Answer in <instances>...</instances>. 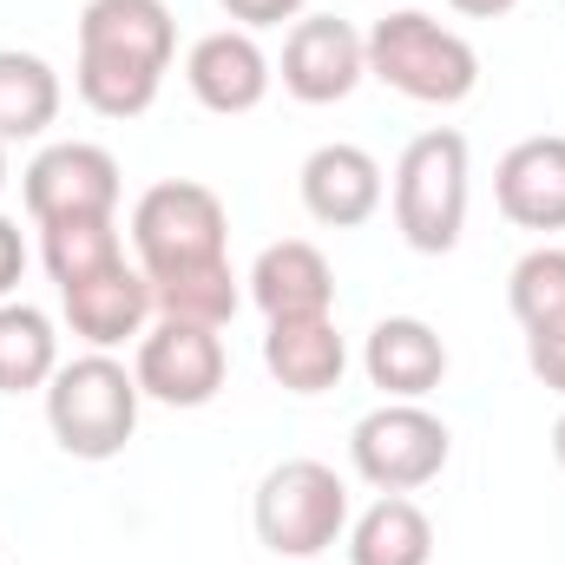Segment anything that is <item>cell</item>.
Instances as JSON below:
<instances>
[{
	"mask_svg": "<svg viewBox=\"0 0 565 565\" xmlns=\"http://www.w3.org/2000/svg\"><path fill=\"white\" fill-rule=\"evenodd\" d=\"M178 53V20L164 0H86L73 86L99 119H139L164 93Z\"/></svg>",
	"mask_w": 565,
	"mask_h": 565,
	"instance_id": "1",
	"label": "cell"
},
{
	"mask_svg": "<svg viewBox=\"0 0 565 565\" xmlns=\"http://www.w3.org/2000/svg\"><path fill=\"white\" fill-rule=\"evenodd\" d=\"M362 46H369V79H382L415 106H460L480 86V53L467 46V33L440 26L422 7L382 13L362 33Z\"/></svg>",
	"mask_w": 565,
	"mask_h": 565,
	"instance_id": "2",
	"label": "cell"
},
{
	"mask_svg": "<svg viewBox=\"0 0 565 565\" xmlns=\"http://www.w3.org/2000/svg\"><path fill=\"white\" fill-rule=\"evenodd\" d=\"M139 375L113 362L106 349L60 362L46 382V427L73 460H119L126 440L139 434Z\"/></svg>",
	"mask_w": 565,
	"mask_h": 565,
	"instance_id": "3",
	"label": "cell"
},
{
	"mask_svg": "<svg viewBox=\"0 0 565 565\" xmlns=\"http://www.w3.org/2000/svg\"><path fill=\"white\" fill-rule=\"evenodd\" d=\"M395 231L408 250L447 257L467 231V139L434 126L395 164Z\"/></svg>",
	"mask_w": 565,
	"mask_h": 565,
	"instance_id": "4",
	"label": "cell"
},
{
	"mask_svg": "<svg viewBox=\"0 0 565 565\" xmlns=\"http://www.w3.org/2000/svg\"><path fill=\"white\" fill-rule=\"evenodd\" d=\"M224 244H231V211L198 178H164L132 204V250L145 277L224 264Z\"/></svg>",
	"mask_w": 565,
	"mask_h": 565,
	"instance_id": "5",
	"label": "cell"
},
{
	"mask_svg": "<svg viewBox=\"0 0 565 565\" xmlns=\"http://www.w3.org/2000/svg\"><path fill=\"white\" fill-rule=\"evenodd\" d=\"M250 520L277 559H322L349 533V487L322 460H282L264 473Z\"/></svg>",
	"mask_w": 565,
	"mask_h": 565,
	"instance_id": "6",
	"label": "cell"
},
{
	"mask_svg": "<svg viewBox=\"0 0 565 565\" xmlns=\"http://www.w3.org/2000/svg\"><path fill=\"white\" fill-rule=\"evenodd\" d=\"M447 454H454V434L422 402H382L349 434V460L375 493H422L427 480H440Z\"/></svg>",
	"mask_w": 565,
	"mask_h": 565,
	"instance_id": "7",
	"label": "cell"
},
{
	"mask_svg": "<svg viewBox=\"0 0 565 565\" xmlns=\"http://www.w3.org/2000/svg\"><path fill=\"white\" fill-rule=\"evenodd\" d=\"M132 349H139V355H132V375H139L145 402H164V408H211V402L224 395L231 355H224V335H217V329L158 316Z\"/></svg>",
	"mask_w": 565,
	"mask_h": 565,
	"instance_id": "8",
	"label": "cell"
},
{
	"mask_svg": "<svg viewBox=\"0 0 565 565\" xmlns=\"http://www.w3.org/2000/svg\"><path fill=\"white\" fill-rule=\"evenodd\" d=\"M20 198L40 231L73 217H119V158L106 145L60 139L20 171Z\"/></svg>",
	"mask_w": 565,
	"mask_h": 565,
	"instance_id": "9",
	"label": "cell"
},
{
	"mask_svg": "<svg viewBox=\"0 0 565 565\" xmlns=\"http://www.w3.org/2000/svg\"><path fill=\"white\" fill-rule=\"evenodd\" d=\"M369 79V46L335 13H302L282 40V93L302 106H335Z\"/></svg>",
	"mask_w": 565,
	"mask_h": 565,
	"instance_id": "10",
	"label": "cell"
},
{
	"mask_svg": "<svg viewBox=\"0 0 565 565\" xmlns=\"http://www.w3.org/2000/svg\"><path fill=\"white\" fill-rule=\"evenodd\" d=\"M270 79H277V66H270V53L257 46V33H244V26H217V33H204V40L184 53V86H191V99H198L204 113H217V119L257 113V106L270 99Z\"/></svg>",
	"mask_w": 565,
	"mask_h": 565,
	"instance_id": "11",
	"label": "cell"
},
{
	"mask_svg": "<svg viewBox=\"0 0 565 565\" xmlns=\"http://www.w3.org/2000/svg\"><path fill=\"white\" fill-rule=\"evenodd\" d=\"M60 309H66V329L86 342V349H126L139 342L145 329L158 322V302H151V282L139 264H113L99 277H79L60 289Z\"/></svg>",
	"mask_w": 565,
	"mask_h": 565,
	"instance_id": "12",
	"label": "cell"
},
{
	"mask_svg": "<svg viewBox=\"0 0 565 565\" xmlns=\"http://www.w3.org/2000/svg\"><path fill=\"white\" fill-rule=\"evenodd\" d=\"M493 204L507 224L520 231H565V139L559 132H540V139H520L500 171H493Z\"/></svg>",
	"mask_w": 565,
	"mask_h": 565,
	"instance_id": "13",
	"label": "cell"
},
{
	"mask_svg": "<svg viewBox=\"0 0 565 565\" xmlns=\"http://www.w3.org/2000/svg\"><path fill=\"white\" fill-rule=\"evenodd\" d=\"M302 211L329 231H355L382 211V164L362 145H316L302 158Z\"/></svg>",
	"mask_w": 565,
	"mask_h": 565,
	"instance_id": "14",
	"label": "cell"
},
{
	"mask_svg": "<svg viewBox=\"0 0 565 565\" xmlns=\"http://www.w3.org/2000/svg\"><path fill=\"white\" fill-rule=\"evenodd\" d=\"M362 369H369V382L388 402H427L440 388V375H447V342L427 329L422 316H382L369 329Z\"/></svg>",
	"mask_w": 565,
	"mask_h": 565,
	"instance_id": "15",
	"label": "cell"
},
{
	"mask_svg": "<svg viewBox=\"0 0 565 565\" xmlns=\"http://www.w3.org/2000/svg\"><path fill=\"white\" fill-rule=\"evenodd\" d=\"M250 302L264 309V322L282 316H335V270L309 237H282L250 264Z\"/></svg>",
	"mask_w": 565,
	"mask_h": 565,
	"instance_id": "16",
	"label": "cell"
},
{
	"mask_svg": "<svg viewBox=\"0 0 565 565\" xmlns=\"http://www.w3.org/2000/svg\"><path fill=\"white\" fill-rule=\"evenodd\" d=\"M264 369L289 395H329L349 369V342L335 316H282L264 329Z\"/></svg>",
	"mask_w": 565,
	"mask_h": 565,
	"instance_id": "17",
	"label": "cell"
},
{
	"mask_svg": "<svg viewBox=\"0 0 565 565\" xmlns=\"http://www.w3.org/2000/svg\"><path fill=\"white\" fill-rule=\"evenodd\" d=\"M434 559V520L408 493H382L349 526V565H427Z\"/></svg>",
	"mask_w": 565,
	"mask_h": 565,
	"instance_id": "18",
	"label": "cell"
},
{
	"mask_svg": "<svg viewBox=\"0 0 565 565\" xmlns=\"http://www.w3.org/2000/svg\"><path fill=\"white\" fill-rule=\"evenodd\" d=\"M60 119V73L40 53L0 46V145L40 139Z\"/></svg>",
	"mask_w": 565,
	"mask_h": 565,
	"instance_id": "19",
	"label": "cell"
},
{
	"mask_svg": "<svg viewBox=\"0 0 565 565\" xmlns=\"http://www.w3.org/2000/svg\"><path fill=\"white\" fill-rule=\"evenodd\" d=\"M60 369L53 316L33 302H0V395H33Z\"/></svg>",
	"mask_w": 565,
	"mask_h": 565,
	"instance_id": "20",
	"label": "cell"
},
{
	"mask_svg": "<svg viewBox=\"0 0 565 565\" xmlns=\"http://www.w3.org/2000/svg\"><path fill=\"white\" fill-rule=\"evenodd\" d=\"M145 282H151L158 316H171V322H204V329H224V322L237 316V302H244L231 257H224V264H198V270H171V277H145Z\"/></svg>",
	"mask_w": 565,
	"mask_h": 565,
	"instance_id": "21",
	"label": "cell"
},
{
	"mask_svg": "<svg viewBox=\"0 0 565 565\" xmlns=\"http://www.w3.org/2000/svg\"><path fill=\"white\" fill-rule=\"evenodd\" d=\"M40 264L46 277L60 282H79V277H99L113 264H126V237H119V217H73V224H46L40 231Z\"/></svg>",
	"mask_w": 565,
	"mask_h": 565,
	"instance_id": "22",
	"label": "cell"
},
{
	"mask_svg": "<svg viewBox=\"0 0 565 565\" xmlns=\"http://www.w3.org/2000/svg\"><path fill=\"white\" fill-rule=\"evenodd\" d=\"M507 302H513L520 329H540V322L565 316V250L559 244H540V250H526V257L513 264Z\"/></svg>",
	"mask_w": 565,
	"mask_h": 565,
	"instance_id": "23",
	"label": "cell"
},
{
	"mask_svg": "<svg viewBox=\"0 0 565 565\" xmlns=\"http://www.w3.org/2000/svg\"><path fill=\"white\" fill-rule=\"evenodd\" d=\"M526 369H533L553 395H565V316L540 322V329H526Z\"/></svg>",
	"mask_w": 565,
	"mask_h": 565,
	"instance_id": "24",
	"label": "cell"
},
{
	"mask_svg": "<svg viewBox=\"0 0 565 565\" xmlns=\"http://www.w3.org/2000/svg\"><path fill=\"white\" fill-rule=\"evenodd\" d=\"M244 33H264V26H282V20H302L309 0H217Z\"/></svg>",
	"mask_w": 565,
	"mask_h": 565,
	"instance_id": "25",
	"label": "cell"
},
{
	"mask_svg": "<svg viewBox=\"0 0 565 565\" xmlns=\"http://www.w3.org/2000/svg\"><path fill=\"white\" fill-rule=\"evenodd\" d=\"M20 277H26V237L13 217H0V302H13Z\"/></svg>",
	"mask_w": 565,
	"mask_h": 565,
	"instance_id": "26",
	"label": "cell"
},
{
	"mask_svg": "<svg viewBox=\"0 0 565 565\" xmlns=\"http://www.w3.org/2000/svg\"><path fill=\"white\" fill-rule=\"evenodd\" d=\"M454 13H467V20H500V13H513L520 0H447Z\"/></svg>",
	"mask_w": 565,
	"mask_h": 565,
	"instance_id": "27",
	"label": "cell"
},
{
	"mask_svg": "<svg viewBox=\"0 0 565 565\" xmlns=\"http://www.w3.org/2000/svg\"><path fill=\"white\" fill-rule=\"evenodd\" d=\"M553 460H559V467H565V415H559V422H553Z\"/></svg>",
	"mask_w": 565,
	"mask_h": 565,
	"instance_id": "28",
	"label": "cell"
},
{
	"mask_svg": "<svg viewBox=\"0 0 565 565\" xmlns=\"http://www.w3.org/2000/svg\"><path fill=\"white\" fill-rule=\"evenodd\" d=\"M0 191H7V145H0Z\"/></svg>",
	"mask_w": 565,
	"mask_h": 565,
	"instance_id": "29",
	"label": "cell"
}]
</instances>
